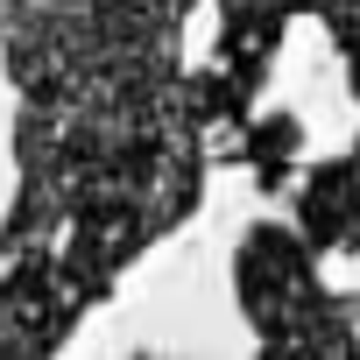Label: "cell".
I'll return each instance as SVG.
<instances>
[{
	"mask_svg": "<svg viewBox=\"0 0 360 360\" xmlns=\"http://www.w3.org/2000/svg\"><path fill=\"white\" fill-rule=\"evenodd\" d=\"M184 22L148 0H29L8 29L15 205L0 219V353H50L205 198L219 71L176 64Z\"/></svg>",
	"mask_w": 360,
	"mask_h": 360,
	"instance_id": "1",
	"label": "cell"
},
{
	"mask_svg": "<svg viewBox=\"0 0 360 360\" xmlns=\"http://www.w3.org/2000/svg\"><path fill=\"white\" fill-rule=\"evenodd\" d=\"M233 297L255 325L262 346H304V353H339L360 346V297L325 290L318 248L297 226H248L233 248Z\"/></svg>",
	"mask_w": 360,
	"mask_h": 360,
	"instance_id": "2",
	"label": "cell"
},
{
	"mask_svg": "<svg viewBox=\"0 0 360 360\" xmlns=\"http://www.w3.org/2000/svg\"><path fill=\"white\" fill-rule=\"evenodd\" d=\"M325 0H219V85H226V106H233V127L255 113L262 85H269V64L283 50V29L297 15H318Z\"/></svg>",
	"mask_w": 360,
	"mask_h": 360,
	"instance_id": "3",
	"label": "cell"
},
{
	"mask_svg": "<svg viewBox=\"0 0 360 360\" xmlns=\"http://www.w3.org/2000/svg\"><path fill=\"white\" fill-rule=\"evenodd\" d=\"M297 233L318 255H360V141L297 184Z\"/></svg>",
	"mask_w": 360,
	"mask_h": 360,
	"instance_id": "4",
	"label": "cell"
},
{
	"mask_svg": "<svg viewBox=\"0 0 360 360\" xmlns=\"http://www.w3.org/2000/svg\"><path fill=\"white\" fill-rule=\"evenodd\" d=\"M226 134H233L226 162L255 169V184H262V191H290V169H297V148H304L297 113H248V120L226 127Z\"/></svg>",
	"mask_w": 360,
	"mask_h": 360,
	"instance_id": "5",
	"label": "cell"
},
{
	"mask_svg": "<svg viewBox=\"0 0 360 360\" xmlns=\"http://www.w3.org/2000/svg\"><path fill=\"white\" fill-rule=\"evenodd\" d=\"M325 29H332V50L346 57V85H353V99H360V0H325Z\"/></svg>",
	"mask_w": 360,
	"mask_h": 360,
	"instance_id": "6",
	"label": "cell"
},
{
	"mask_svg": "<svg viewBox=\"0 0 360 360\" xmlns=\"http://www.w3.org/2000/svg\"><path fill=\"white\" fill-rule=\"evenodd\" d=\"M148 8H162V15H176V22H191V8H198V0H148Z\"/></svg>",
	"mask_w": 360,
	"mask_h": 360,
	"instance_id": "7",
	"label": "cell"
},
{
	"mask_svg": "<svg viewBox=\"0 0 360 360\" xmlns=\"http://www.w3.org/2000/svg\"><path fill=\"white\" fill-rule=\"evenodd\" d=\"M29 8V0H0V43H8V29H15V15Z\"/></svg>",
	"mask_w": 360,
	"mask_h": 360,
	"instance_id": "8",
	"label": "cell"
}]
</instances>
